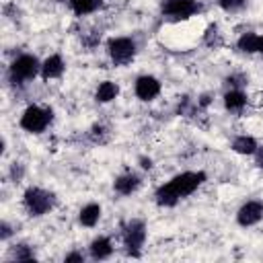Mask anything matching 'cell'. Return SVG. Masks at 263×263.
Segmentation results:
<instances>
[{
    "label": "cell",
    "mask_w": 263,
    "mask_h": 263,
    "mask_svg": "<svg viewBox=\"0 0 263 263\" xmlns=\"http://www.w3.org/2000/svg\"><path fill=\"white\" fill-rule=\"evenodd\" d=\"M12 261H33L35 259V251L33 247L29 245H14L10 249V255H8Z\"/></svg>",
    "instance_id": "obj_20"
},
{
    "label": "cell",
    "mask_w": 263,
    "mask_h": 263,
    "mask_svg": "<svg viewBox=\"0 0 263 263\" xmlns=\"http://www.w3.org/2000/svg\"><path fill=\"white\" fill-rule=\"evenodd\" d=\"M64 70H66V64H64V60H62L60 53H51L41 64V76H43V80H55V78H60L64 74Z\"/></svg>",
    "instance_id": "obj_10"
},
{
    "label": "cell",
    "mask_w": 263,
    "mask_h": 263,
    "mask_svg": "<svg viewBox=\"0 0 263 263\" xmlns=\"http://www.w3.org/2000/svg\"><path fill=\"white\" fill-rule=\"evenodd\" d=\"M195 12H199L197 0H164L162 2V14L168 18H175V21L189 18Z\"/></svg>",
    "instance_id": "obj_7"
},
{
    "label": "cell",
    "mask_w": 263,
    "mask_h": 263,
    "mask_svg": "<svg viewBox=\"0 0 263 263\" xmlns=\"http://www.w3.org/2000/svg\"><path fill=\"white\" fill-rule=\"evenodd\" d=\"M247 103H249V99H247V95L240 88H230L224 95V107L228 111H240Z\"/></svg>",
    "instance_id": "obj_17"
},
{
    "label": "cell",
    "mask_w": 263,
    "mask_h": 263,
    "mask_svg": "<svg viewBox=\"0 0 263 263\" xmlns=\"http://www.w3.org/2000/svg\"><path fill=\"white\" fill-rule=\"evenodd\" d=\"M64 261H66V263H82V261H84V253L72 251V253H68V255L64 257Z\"/></svg>",
    "instance_id": "obj_25"
},
{
    "label": "cell",
    "mask_w": 263,
    "mask_h": 263,
    "mask_svg": "<svg viewBox=\"0 0 263 263\" xmlns=\"http://www.w3.org/2000/svg\"><path fill=\"white\" fill-rule=\"evenodd\" d=\"M154 199H156V203H158L160 208H175V205L179 203L181 197L173 191V187H171L168 183H164V185H160V187L156 189Z\"/></svg>",
    "instance_id": "obj_15"
},
{
    "label": "cell",
    "mask_w": 263,
    "mask_h": 263,
    "mask_svg": "<svg viewBox=\"0 0 263 263\" xmlns=\"http://www.w3.org/2000/svg\"><path fill=\"white\" fill-rule=\"evenodd\" d=\"M140 162H142V164H140L142 168H152V160H150V158H140Z\"/></svg>",
    "instance_id": "obj_29"
},
{
    "label": "cell",
    "mask_w": 263,
    "mask_h": 263,
    "mask_svg": "<svg viewBox=\"0 0 263 263\" xmlns=\"http://www.w3.org/2000/svg\"><path fill=\"white\" fill-rule=\"evenodd\" d=\"M136 43L129 37H113L107 43V53L115 66H127L136 58Z\"/></svg>",
    "instance_id": "obj_6"
},
{
    "label": "cell",
    "mask_w": 263,
    "mask_h": 263,
    "mask_svg": "<svg viewBox=\"0 0 263 263\" xmlns=\"http://www.w3.org/2000/svg\"><path fill=\"white\" fill-rule=\"evenodd\" d=\"M232 150L236 154H242V156H251L259 150V144L253 136H236L232 140Z\"/></svg>",
    "instance_id": "obj_14"
},
{
    "label": "cell",
    "mask_w": 263,
    "mask_h": 263,
    "mask_svg": "<svg viewBox=\"0 0 263 263\" xmlns=\"http://www.w3.org/2000/svg\"><path fill=\"white\" fill-rule=\"evenodd\" d=\"M53 121V111L49 107L29 105L21 115V127L29 134H41L47 129V125Z\"/></svg>",
    "instance_id": "obj_3"
},
{
    "label": "cell",
    "mask_w": 263,
    "mask_h": 263,
    "mask_svg": "<svg viewBox=\"0 0 263 263\" xmlns=\"http://www.w3.org/2000/svg\"><path fill=\"white\" fill-rule=\"evenodd\" d=\"M134 92L140 101H154L158 95H160V82L158 78L150 76V74H144V76H138L136 78V84H134Z\"/></svg>",
    "instance_id": "obj_9"
},
{
    "label": "cell",
    "mask_w": 263,
    "mask_h": 263,
    "mask_svg": "<svg viewBox=\"0 0 263 263\" xmlns=\"http://www.w3.org/2000/svg\"><path fill=\"white\" fill-rule=\"evenodd\" d=\"M37 74H41V64L31 53H23V55L14 58L10 68H8V76H10V80L14 84H27Z\"/></svg>",
    "instance_id": "obj_2"
},
{
    "label": "cell",
    "mask_w": 263,
    "mask_h": 263,
    "mask_svg": "<svg viewBox=\"0 0 263 263\" xmlns=\"http://www.w3.org/2000/svg\"><path fill=\"white\" fill-rule=\"evenodd\" d=\"M203 43H205L208 47H220V45H222V33H220V29H218L216 23L205 29V33H203Z\"/></svg>",
    "instance_id": "obj_21"
},
{
    "label": "cell",
    "mask_w": 263,
    "mask_h": 263,
    "mask_svg": "<svg viewBox=\"0 0 263 263\" xmlns=\"http://www.w3.org/2000/svg\"><path fill=\"white\" fill-rule=\"evenodd\" d=\"M117 95H119V84L113 82V80H105V82H101V84L97 86L95 99H97L99 103H111V101L117 99Z\"/></svg>",
    "instance_id": "obj_16"
},
{
    "label": "cell",
    "mask_w": 263,
    "mask_h": 263,
    "mask_svg": "<svg viewBox=\"0 0 263 263\" xmlns=\"http://www.w3.org/2000/svg\"><path fill=\"white\" fill-rule=\"evenodd\" d=\"M23 205L29 216L41 218L55 208V195L41 187H27L23 193Z\"/></svg>",
    "instance_id": "obj_1"
},
{
    "label": "cell",
    "mask_w": 263,
    "mask_h": 263,
    "mask_svg": "<svg viewBox=\"0 0 263 263\" xmlns=\"http://www.w3.org/2000/svg\"><path fill=\"white\" fill-rule=\"evenodd\" d=\"M218 4L226 12H236V10H240L245 6V0H218Z\"/></svg>",
    "instance_id": "obj_22"
},
{
    "label": "cell",
    "mask_w": 263,
    "mask_h": 263,
    "mask_svg": "<svg viewBox=\"0 0 263 263\" xmlns=\"http://www.w3.org/2000/svg\"><path fill=\"white\" fill-rule=\"evenodd\" d=\"M101 220V205L99 203H86L80 212H78V222L86 228H92L97 226Z\"/></svg>",
    "instance_id": "obj_13"
},
{
    "label": "cell",
    "mask_w": 263,
    "mask_h": 263,
    "mask_svg": "<svg viewBox=\"0 0 263 263\" xmlns=\"http://www.w3.org/2000/svg\"><path fill=\"white\" fill-rule=\"evenodd\" d=\"M205 179H208V177H205L203 171H185V173L173 177V179L168 181V185H171L173 191L183 199V197H189L193 191H197V187L203 185Z\"/></svg>",
    "instance_id": "obj_5"
},
{
    "label": "cell",
    "mask_w": 263,
    "mask_h": 263,
    "mask_svg": "<svg viewBox=\"0 0 263 263\" xmlns=\"http://www.w3.org/2000/svg\"><path fill=\"white\" fill-rule=\"evenodd\" d=\"M257 53L263 55V35H259V41H257Z\"/></svg>",
    "instance_id": "obj_30"
},
{
    "label": "cell",
    "mask_w": 263,
    "mask_h": 263,
    "mask_svg": "<svg viewBox=\"0 0 263 263\" xmlns=\"http://www.w3.org/2000/svg\"><path fill=\"white\" fill-rule=\"evenodd\" d=\"M70 8L76 16H84L101 8V0H70Z\"/></svg>",
    "instance_id": "obj_18"
},
{
    "label": "cell",
    "mask_w": 263,
    "mask_h": 263,
    "mask_svg": "<svg viewBox=\"0 0 263 263\" xmlns=\"http://www.w3.org/2000/svg\"><path fill=\"white\" fill-rule=\"evenodd\" d=\"M10 234H12L10 224H8V222H2V224H0V240H2V242H4V240H8V238H10Z\"/></svg>",
    "instance_id": "obj_26"
},
{
    "label": "cell",
    "mask_w": 263,
    "mask_h": 263,
    "mask_svg": "<svg viewBox=\"0 0 263 263\" xmlns=\"http://www.w3.org/2000/svg\"><path fill=\"white\" fill-rule=\"evenodd\" d=\"M197 105H199V107H208V105H210V97H208V95H203V97L197 101Z\"/></svg>",
    "instance_id": "obj_28"
},
{
    "label": "cell",
    "mask_w": 263,
    "mask_h": 263,
    "mask_svg": "<svg viewBox=\"0 0 263 263\" xmlns=\"http://www.w3.org/2000/svg\"><path fill=\"white\" fill-rule=\"evenodd\" d=\"M255 156H257V164L263 168V148H259V150L255 152Z\"/></svg>",
    "instance_id": "obj_27"
},
{
    "label": "cell",
    "mask_w": 263,
    "mask_h": 263,
    "mask_svg": "<svg viewBox=\"0 0 263 263\" xmlns=\"http://www.w3.org/2000/svg\"><path fill=\"white\" fill-rule=\"evenodd\" d=\"M263 220V201H257V199H251L247 203H242L236 212V222L242 226V228H249V226H255Z\"/></svg>",
    "instance_id": "obj_8"
},
{
    "label": "cell",
    "mask_w": 263,
    "mask_h": 263,
    "mask_svg": "<svg viewBox=\"0 0 263 263\" xmlns=\"http://www.w3.org/2000/svg\"><path fill=\"white\" fill-rule=\"evenodd\" d=\"M257 41H259V35H255V33H245V35L238 37L236 47H238L242 53H257Z\"/></svg>",
    "instance_id": "obj_19"
},
{
    "label": "cell",
    "mask_w": 263,
    "mask_h": 263,
    "mask_svg": "<svg viewBox=\"0 0 263 263\" xmlns=\"http://www.w3.org/2000/svg\"><path fill=\"white\" fill-rule=\"evenodd\" d=\"M8 175H10V179H12L14 183H18V181H23V177H25V166H23L21 162H12Z\"/></svg>",
    "instance_id": "obj_23"
},
{
    "label": "cell",
    "mask_w": 263,
    "mask_h": 263,
    "mask_svg": "<svg viewBox=\"0 0 263 263\" xmlns=\"http://www.w3.org/2000/svg\"><path fill=\"white\" fill-rule=\"evenodd\" d=\"M121 240H123L125 253L129 257H140V251L146 242V224H144V220H129L123 226Z\"/></svg>",
    "instance_id": "obj_4"
},
{
    "label": "cell",
    "mask_w": 263,
    "mask_h": 263,
    "mask_svg": "<svg viewBox=\"0 0 263 263\" xmlns=\"http://www.w3.org/2000/svg\"><path fill=\"white\" fill-rule=\"evenodd\" d=\"M140 185H142V179L136 173H123L113 181V189L119 195H132L140 189Z\"/></svg>",
    "instance_id": "obj_11"
},
{
    "label": "cell",
    "mask_w": 263,
    "mask_h": 263,
    "mask_svg": "<svg viewBox=\"0 0 263 263\" xmlns=\"http://www.w3.org/2000/svg\"><path fill=\"white\" fill-rule=\"evenodd\" d=\"M88 253L95 261H103L109 259L113 255V242L109 236H97L90 245H88Z\"/></svg>",
    "instance_id": "obj_12"
},
{
    "label": "cell",
    "mask_w": 263,
    "mask_h": 263,
    "mask_svg": "<svg viewBox=\"0 0 263 263\" xmlns=\"http://www.w3.org/2000/svg\"><path fill=\"white\" fill-rule=\"evenodd\" d=\"M90 138H92V142L103 144V142L107 140V129H105L103 125H95V127L90 129Z\"/></svg>",
    "instance_id": "obj_24"
}]
</instances>
